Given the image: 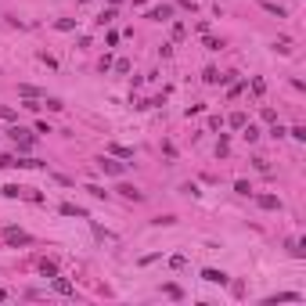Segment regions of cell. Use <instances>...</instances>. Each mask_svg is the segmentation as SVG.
<instances>
[{
  "mask_svg": "<svg viewBox=\"0 0 306 306\" xmlns=\"http://www.w3.org/2000/svg\"><path fill=\"white\" fill-rule=\"evenodd\" d=\"M7 137H11V141H14V144H18L22 151L36 144V137H33V133H29V130H22V126H11V130H7Z\"/></svg>",
  "mask_w": 306,
  "mask_h": 306,
  "instance_id": "6da1fadb",
  "label": "cell"
},
{
  "mask_svg": "<svg viewBox=\"0 0 306 306\" xmlns=\"http://www.w3.org/2000/svg\"><path fill=\"white\" fill-rule=\"evenodd\" d=\"M0 238H4L7 245H29V241H33V238L22 231V227H4V231H0Z\"/></svg>",
  "mask_w": 306,
  "mask_h": 306,
  "instance_id": "7a4b0ae2",
  "label": "cell"
},
{
  "mask_svg": "<svg viewBox=\"0 0 306 306\" xmlns=\"http://www.w3.org/2000/svg\"><path fill=\"white\" fill-rule=\"evenodd\" d=\"M98 166H101L104 173H112V177H122V173H126V166L115 162V159H98Z\"/></svg>",
  "mask_w": 306,
  "mask_h": 306,
  "instance_id": "3957f363",
  "label": "cell"
},
{
  "mask_svg": "<svg viewBox=\"0 0 306 306\" xmlns=\"http://www.w3.org/2000/svg\"><path fill=\"white\" fill-rule=\"evenodd\" d=\"M202 278H205L209 285H227V274H223V270H202Z\"/></svg>",
  "mask_w": 306,
  "mask_h": 306,
  "instance_id": "277c9868",
  "label": "cell"
},
{
  "mask_svg": "<svg viewBox=\"0 0 306 306\" xmlns=\"http://www.w3.org/2000/svg\"><path fill=\"white\" fill-rule=\"evenodd\" d=\"M119 191L126 195V198H133V202H141V198H144V191H137L133 184H119Z\"/></svg>",
  "mask_w": 306,
  "mask_h": 306,
  "instance_id": "5b68a950",
  "label": "cell"
},
{
  "mask_svg": "<svg viewBox=\"0 0 306 306\" xmlns=\"http://www.w3.org/2000/svg\"><path fill=\"white\" fill-rule=\"evenodd\" d=\"M299 292H281V296H270V303H299Z\"/></svg>",
  "mask_w": 306,
  "mask_h": 306,
  "instance_id": "8992f818",
  "label": "cell"
},
{
  "mask_svg": "<svg viewBox=\"0 0 306 306\" xmlns=\"http://www.w3.org/2000/svg\"><path fill=\"white\" fill-rule=\"evenodd\" d=\"M259 205H263V209H281V202L274 195H259Z\"/></svg>",
  "mask_w": 306,
  "mask_h": 306,
  "instance_id": "52a82bcc",
  "label": "cell"
},
{
  "mask_svg": "<svg viewBox=\"0 0 306 306\" xmlns=\"http://www.w3.org/2000/svg\"><path fill=\"white\" fill-rule=\"evenodd\" d=\"M170 14H173L170 7H155V11L148 14V18H155V22H166V18H170Z\"/></svg>",
  "mask_w": 306,
  "mask_h": 306,
  "instance_id": "ba28073f",
  "label": "cell"
},
{
  "mask_svg": "<svg viewBox=\"0 0 306 306\" xmlns=\"http://www.w3.org/2000/svg\"><path fill=\"white\" fill-rule=\"evenodd\" d=\"M227 80V76H220L216 69H205V83H223Z\"/></svg>",
  "mask_w": 306,
  "mask_h": 306,
  "instance_id": "9c48e42d",
  "label": "cell"
},
{
  "mask_svg": "<svg viewBox=\"0 0 306 306\" xmlns=\"http://www.w3.org/2000/svg\"><path fill=\"white\" fill-rule=\"evenodd\" d=\"M61 212H65V216H87V212H83V209H76L72 202H65V205H61Z\"/></svg>",
  "mask_w": 306,
  "mask_h": 306,
  "instance_id": "30bf717a",
  "label": "cell"
},
{
  "mask_svg": "<svg viewBox=\"0 0 306 306\" xmlns=\"http://www.w3.org/2000/svg\"><path fill=\"white\" fill-rule=\"evenodd\" d=\"M263 11H270V14H278V18H285V7H281V4H270V0L263 4Z\"/></svg>",
  "mask_w": 306,
  "mask_h": 306,
  "instance_id": "8fae6325",
  "label": "cell"
},
{
  "mask_svg": "<svg viewBox=\"0 0 306 306\" xmlns=\"http://www.w3.org/2000/svg\"><path fill=\"white\" fill-rule=\"evenodd\" d=\"M54 288H58V292H65V296H69V292H72V285H69V281H65V278H54Z\"/></svg>",
  "mask_w": 306,
  "mask_h": 306,
  "instance_id": "7c38bea8",
  "label": "cell"
},
{
  "mask_svg": "<svg viewBox=\"0 0 306 306\" xmlns=\"http://www.w3.org/2000/svg\"><path fill=\"white\" fill-rule=\"evenodd\" d=\"M22 191H25V188H18V184H7V188H4V195H7V198H18Z\"/></svg>",
  "mask_w": 306,
  "mask_h": 306,
  "instance_id": "4fadbf2b",
  "label": "cell"
},
{
  "mask_svg": "<svg viewBox=\"0 0 306 306\" xmlns=\"http://www.w3.org/2000/svg\"><path fill=\"white\" fill-rule=\"evenodd\" d=\"M18 94H22V98H40V90H36V87H18Z\"/></svg>",
  "mask_w": 306,
  "mask_h": 306,
  "instance_id": "5bb4252c",
  "label": "cell"
},
{
  "mask_svg": "<svg viewBox=\"0 0 306 306\" xmlns=\"http://www.w3.org/2000/svg\"><path fill=\"white\" fill-rule=\"evenodd\" d=\"M11 166H18V159H11V155H0V170H11Z\"/></svg>",
  "mask_w": 306,
  "mask_h": 306,
  "instance_id": "9a60e30c",
  "label": "cell"
},
{
  "mask_svg": "<svg viewBox=\"0 0 306 306\" xmlns=\"http://www.w3.org/2000/svg\"><path fill=\"white\" fill-rule=\"evenodd\" d=\"M241 130H245V141H256V137H259V130H256V126H241Z\"/></svg>",
  "mask_w": 306,
  "mask_h": 306,
  "instance_id": "2e32d148",
  "label": "cell"
},
{
  "mask_svg": "<svg viewBox=\"0 0 306 306\" xmlns=\"http://www.w3.org/2000/svg\"><path fill=\"white\" fill-rule=\"evenodd\" d=\"M231 126H238V130L245 126V115H241V112H234V115H231Z\"/></svg>",
  "mask_w": 306,
  "mask_h": 306,
  "instance_id": "e0dca14e",
  "label": "cell"
},
{
  "mask_svg": "<svg viewBox=\"0 0 306 306\" xmlns=\"http://www.w3.org/2000/svg\"><path fill=\"white\" fill-rule=\"evenodd\" d=\"M0 299H7V292H4V288H0Z\"/></svg>",
  "mask_w": 306,
  "mask_h": 306,
  "instance_id": "ac0fdd59",
  "label": "cell"
}]
</instances>
